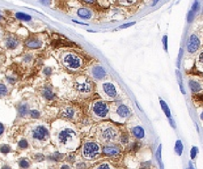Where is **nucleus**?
Segmentation results:
<instances>
[{
	"instance_id": "1",
	"label": "nucleus",
	"mask_w": 203,
	"mask_h": 169,
	"mask_svg": "<svg viewBox=\"0 0 203 169\" xmlns=\"http://www.w3.org/2000/svg\"><path fill=\"white\" fill-rule=\"evenodd\" d=\"M58 58L60 65L66 72L73 75L84 73L87 67L95 61L87 52L76 44L63 48Z\"/></svg>"
},
{
	"instance_id": "2",
	"label": "nucleus",
	"mask_w": 203,
	"mask_h": 169,
	"mask_svg": "<svg viewBox=\"0 0 203 169\" xmlns=\"http://www.w3.org/2000/svg\"><path fill=\"white\" fill-rule=\"evenodd\" d=\"M72 89L80 98H87L96 91V83L86 73H82L73 75Z\"/></svg>"
},
{
	"instance_id": "3",
	"label": "nucleus",
	"mask_w": 203,
	"mask_h": 169,
	"mask_svg": "<svg viewBox=\"0 0 203 169\" xmlns=\"http://www.w3.org/2000/svg\"><path fill=\"white\" fill-rule=\"evenodd\" d=\"M203 46V25L198 26L191 32L187 42L186 58L194 59Z\"/></svg>"
},
{
	"instance_id": "4",
	"label": "nucleus",
	"mask_w": 203,
	"mask_h": 169,
	"mask_svg": "<svg viewBox=\"0 0 203 169\" xmlns=\"http://www.w3.org/2000/svg\"><path fill=\"white\" fill-rule=\"evenodd\" d=\"M96 91L105 101L118 100L120 97L119 87L113 82L106 79L96 83Z\"/></svg>"
},
{
	"instance_id": "5",
	"label": "nucleus",
	"mask_w": 203,
	"mask_h": 169,
	"mask_svg": "<svg viewBox=\"0 0 203 169\" xmlns=\"http://www.w3.org/2000/svg\"><path fill=\"white\" fill-rule=\"evenodd\" d=\"M91 113L97 119L108 118L110 114V106L103 99L95 100L91 104Z\"/></svg>"
},
{
	"instance_id": "6",
	"label": "nucleus",
	"mask_w": 203,
	"mask_h": 169,
	"mask_svg": "<svg viewBox=\"0 0 203 169\" xmlns=\"http://www.w3.org/2000/svg\"><path fill=\"white\" fill-rule=\"evenodd\" d=\"M99 136L101 141L108 144L116 142L120 138L118 130L111 125H106L101 127L99 129Z\"/></svg>"
},
{
	"instance_id": "7",
	"label": "nucleus",
	"mask_w": 203,
	"mask_h": 169,
	"mask_svg": "<svg viewBox=\"0 0 203 169\" xmlns=\"http://www.w3.org/2000/svg\"><path fill=\"white\" fill-rule=\"evenodd\" d=\"M97 61H95L87 67L85 70V73L90 77L94 81L95 83L99 81H102L107 78L108 73L106 72V69L101 65L95 63Z\"/></svg>"
},
{
	"instance_id": "8",
	"label": "nucleus",
	"mask_w": 203,
	"mask_h": 169,
	"mask_svg": "<svg viewBox=\"0 0 203 169\" xmlns=\"http://www.w3.org/2000/svg\"><path fill=\"white\" fill-rule=\"evenodd\" d=\"M188 85L191 93L196 97H201L203 94V79L197 74L188 72L187 75Z\"/></svg>"
},
{
	"instance_id": "9",
	"label": "nucleus",
	"mask_w": 203,
	"mask_h": 169,
	"mask_svg": "<svg viewBox=\"0 0 203 169\" xmlns=\"http://www.w3.org/2000/svg\"><path fill=\"white\" fill-rule=\"evenodd\" d=\"M101 153V147L97 143L87 142L84 143L82 148L83 157L87 160H94Z\"/></svg>"
},
{
	"instance_id": "10",
	"label": "nucleus",
	"mask_w": 203,
	"mask_h": 169,
	"mask_svg": "<svg viewBox=\"0 0 203 169\" xmlns=\"http://www.w3.org/2000/svg\"><path fill=\"white\" fill-rule=\"evenodd\" d=\"M77 137L76 130L70 127H65L60 130L57 136L58 142L60 145L66 146L73 142Z\"/></svg>"
},
{
	"instance_id": "11",
	"label": "nucleus",
	"mask_w": 203,
	"mask_h": 169,
	"mask_svg": "<svg viewBox=\"0 0 203 169\" xmlns=\"http://www.w3.org/2000/svg\"><path fill=\"white\" fill-rule=\"evenodd\" d=\"M112 112L113 115L118 118L120 122H124L129 119L132 115L130 108L127 104L120 102H116L114 104Z\"/></svg>"
},
{
	"instance_id": "12",
	"label": "nucleus",
	"mask_w": 203,
	"mask_h": 169,
	"mask_svg": "<svg viewBox=\"0 0 203 169\" xmlns=\"http://www.w3.org/2000/svg\"><path fill=\"white\" fill-rule=\"evenodd\" d=\"M31 137L34 140L39 142H43L49 137V131L48 128L43 125L34 126L31 129Z\"/></svg>"
},
{
	"instance_id": "13",
	"label": "nucleus",
	"mask_w": 203,
	"mask_h": 169,
	"mask_svg": "<svg viewBox=\"0 0 203 169\" xmlns=\"http://www.w3.org/2000/svg\"><path fill=\"white\" fill-rule=\"evenodd\" d=\"M75 15L83 20H91L94 18L95 12L90 7L82 5L78 7L74 11Z\"/></svg>"
},
{
	"instance_id": "14",
	"label": "nucleus",
	"mask_w": 203,
	"mask_h": 169,
	"mask_svg": "<svg viewBox=\"0 0 203 169\" xmlns=\"http://www.w3.org/2000/svg\"><path fill=\"white\" fill-rule=\"evenodd\" d=\"M25 44L29 50H38L43 46L44 41L41 37L37 36V35H32L25 40Z\"/></svg>"
},
{
	"instance_id": "15",
	"label": "nucleus",
	"mask_w": 203,
	"mask_h": 169,
	"mask_svg": "<svg viewBox=\"0 0 203 169\" xmlns=\"http://www.w3.org/2000/svg\"><path fill=\"white\" fill-rule=\"evenodd\" d=\"M41 96L44 99L48 101L54 100L57 97V94L54 90V88L49 83H46L41 87Z\"/></svg>"
},
{
	"instance_id": "16",
	"label": "nucleus",
	"mask_w": 203,
	"mask_h": 169,
	"mask_svg": "<svg viewBox=\"0 0 203 169\" xmlns=\"http://www.w3.org/2000/svg\"><path fill=\"white\" fill-rule=\"evenodd\" d=\"M194 60L193 68L189 72L203 73V46L196 55Z\"/></svg>"
},
{
	"instance_id": "17",
	"label": "nucleus",
	"mask_w": 203,
	"mask_h": 169,
	"mask_svg": "<svg viewBox=\"0 0 203 169\" xmlns=\"http://www.w3.org/2000/svg\"><path fill=\"white\" fill-rule=\"evenodd\" d=\"M3 44H4L5 48L8 49V50H15L20 45V40L15 36L10 34L5 38L4 41H3Z\"/></svg>"
},
{
	"instance_id": "18",
	"label": "nucleus",
	"mask_w": 203,
	"mask_h": 169,
	"mask_svg": "<svg viewBox=\"0 0 203 169\" xmlns=\"http://www.w3.org/2000/svg\"><path fill=\"white\" fill-rule=\"evenodd\" d=\"M103 153L106 156H116L120 153V149L118 146L109 144V145L103 147Z\"/></svg>"
},
{
	"instance_id": "19",
	"label": "nucleus",
	"mask_w": 203,
	"mask_h": 169,
	"mask_svg": "<svg viewBox=\"0 0 203 169\" xmlns=\"http://www.w3.org/2000/svg\"><path fill=\"white\" fill-rule=\"evenodd\" d=\"M76 114V109L72 106H67L61 112V116L67 120H73Z\"/></svg>"
},
{
	"instance_id": "20",
	"label": "nucleus",
	"mask_w": 203,
	"mask_h": 169,
	"mask_svg": "<svg viewBox=\"0 0 203 169\" xmlns=\"http://www.w3.org/2000/svg\"><path fill=\"white\" fill-rule=\"evenodd\" d=\"M31 109L29 108V105L27 103H22L17 108V112L18 115L21 118H24L30 113Z\"/></svg>"
},
{
	"instance_id": "21",
	"label": "nucleus",
	"mask_w": 203,
	"mask_h": 169,
	"mask_svg": "<svg viewBox=\"0 0 203 169\" xmlns=\"http://www.w3.org/2000/svg\"><path fill=\"white\" fill-rule=\"evenodd\" d=\"M133 136L137 139H143L145 136V130L140 126H136L132 129L131 131Z\"/></svg>"
},
{
	"instance_id": "22",
	"label": "nucleus",
	"mask_w": 203,
	"mask_h": 169,
	"mask_svg": "<svg viewBox=\"0 0 203 169\" xmlns=\"http://www.w3.org/2000/svg\"><path fill=\"white\" fill-rule=\"evenodd\" d=\"M184 151V145L183 142L181 139H177L175 146H174V151L177 156H182Z\"/></svg>"
},
{
	"instance_id": "23",
	"label": "nucleus",
	"mask_w": 203,
	"mask_h": 169,
	"mask_svg": "<svg viewBox=\"0 0 203 169\" xmlns=\"http://www.w3.org/2000/svg\"><path fill=\"white\" fill-rule=\"evenodd\" d=\"M34 60V55L33 53L27 52L26 54L23 55L21 57V62H22L25 65H30L33 63Z\"/></svg>"
},
{
	"instance_id": "24",
	"label": "nucleus",
	"mask_w": 203,
	"mask_h": 169,
	"mask_svg": "<svg viewBox=\"0 0 203 169\" xmlns=\"http://www.w3.org/2000/svg\"><path fill=\"white\" fill-rule=\"evenodd\" d=\"M159 103H160V105H161V107H162V110L163 112H164V114L166 116V117L169 119L171 118H172V114H171V111H170V109L168 107V105H167V104L165 103V102L161 99V98H160L159 99Z\"/></svg>"
},
{
	"instance_id": "25",
	"label": "nucleus",
	"mask_w": 203,
	"mask_h": 169,
	"mask_svg": "<svg viewBox=\"0 0 203 169\" xmlns=\"http://www.w3.org/2000/svg\"><path fill=\"white\" fill-rule=\"evenodd\" d=\"M162 144H159L158 147V149L156 151V158L160 169H164V166H163V163H162Z\"/></svg>"
},
{
	"instance_id": "26",
	"label": "nucleus",
	"mask_w": 203,
	"mask_h": 169,
	"mask_svg": "<svg viewBox=\"0 0 203 169\" xmlns=\"http://www.w3.org/2000/svg\"><path fill=\"white\" fill-rule=\"evenodd\" d=\"M64 158H65L64 154L60 153L58 152H55L54 153H52L48 157L49 160H51L52 161H54V162L62 161Z\"/></svg>"
},
{
	"instance_id": "27",
	"label": "nucleus",
	"mask_w": 203,
	"mask_h": 169,
	"mask_svg": "<svg viewBox=\"0 0 203 169\" xmlns=\"http://www.w3.org/2000/svg\"><path fill=\"white\" fill-rule=\"evenodd\" d=\"M141 143L139 142H132L128 145V150L130 153H136L140 149Z\"/></svg>"
},
{
	"instance_id": "28",
	"label": "nucleus",
	"mask_w": 203,
	"mask_h": 169,
	"mask_svg": "<svg viewBox=\"0 0 203 169\" xmlns=\"http://www.w3.org/2000/svg\"><path fill=\"white\" fill-rule=\"evenodd\" d=\"M15 17L17 19L25 21V22H28V21H32V17L31 15L22 12H17L15 13Z\"/></svg>"
},
{
	"instance_id": "29",
	"label": "nucleus",
	"mask_w": 203,
	"mask_h": 169,
	"mask_svg": "<svg viewBox=\"0 0 203 169\" xmlns=\"http://www.w3.org/2000/svg\"><path fill=\"white\" fill-rule=\"evenodd\" d=\"M9 93V89L5 83L0 82V98L5 97Z\"/></svg>"
},
{
	"instance_id": "30",
	"label": "nucleus",
	"mask_w": 203,
	"mask_h": 169,
	"mask_svg": "<svg viewBox=\"0 0 203 169\" xmlns=\"http://www.w3.org/2000/svg\"><path fill=\"white\" fill-rule=\"evenodd\" d=\"M5 80L8 84H14L17 81V77L13 73L8 74V75H7L5 77Z\"/></svg>"
},
{
	"instance_id": "31",
	"label": "nucleus",
	"mask_w": 203,
	"mask_h": 169,
	"mask_svg": "<svg viewBox=\"0 0 203 169\" xmlns=\"http://www.w3.org/2000/svg\"><path fill=\"white\" fill-rule=\"evenodd\" d=\"M53 72H54V69L51 66H45L42 71V75L45 77H50L52 75Z\"/></svg>"
},
{
	"instance_id": "32",
	"label": "nucleus",
	"mask_w": 203,
	"mask_h": 169,
	"mask_svg": "<svg viewBox=\"0 0 203 169\" xmlns=\"http://www.w3.org/2000/svg\"><path fill=\"white\" fill-rule=\"evenodd\" d=\"M19 165L21 168L28 169L31 166V163L27 158H21L19 162Z\"/></svg>"
},
{
	"instance_id": "33",
	"label": "nucleus",
	"mask_w": 203,
	"mask_h": 169,
	"mask_svg": "<svg viewBox=\"0 0 203 169\" xmlns=\"http://www.w3.org/2000/svg\"><path fill=\"white\" fill-rule=\"evenodd\" d=\"M138 0H116V2L119 5L123 6H130L134 5L135 3H137Z\"/></svg>"
},
{
	"instance_id": "34",
	"label": "nucleus",
	"mask_w": 203,
	"mask_h": 169,
	"mask_svg": "<svg viewBox=\"0 0 203 169\" xmlns=\"http://www.w3.org/2000/svg\"><path fill=\"white\" fill-rule=\"evenodd\" d=\"M199 153L198 148L197 146H193L190 150V158L192 161H195Z\"/></svg>"
},
{
	"instance_id": "35",
	"label": "nucleus",
	"mask_w": 203,
	"mask_h": 169,
	"mask_svg": "<svg viewBox=\"0 0 203 169\" xmlns=\"http://www.w3.org/2000/svg\"><path fill=\"white\" fill-rule=\"evenodd\" d=\"M93 169H115L109 163H102L97 165Z\"/></svg>"
},
{
	"instance_id": "36",
	"label": "nucleus",
	"mask_w": 203,
	"mask_h": 169,
	"mask_svg": "<svg viewBox=\"0 0 203 169\" xmlns=\"http://www.w3.org/2000/svg\"><path fill=\"white\" fill-rule=\"evenodd\" d=\"M28 147V143L25 139H21L18 143V147L20 149H26Z\"/></svg>"
},
{
	"instance_id": "37",
	"label": "nucleus",
	"mask_w": 203,
	"mask_h": 169,
	"mask_svg": "<svg viewBox=\"0 0 203 169\" xmlns=\"http://www.w3.org/2000/svg\"><path fill=\"white\" fill-rule=\"evenodd\" d=\"M11 148L8 145H2L1 147H0V152L3 154H8L10 152H11Z\"/></svg>"
},
{
	"instance_id": "38",
	"label": "nucleus",
	"mask_w": 203,
	"mask_h": 169,
	"mask_svg": "<svg viewBox=\"0 0 203 169\" xmlns=\"http://www.w3.org/2000/svg\"><path fill=\"white\" fill-rule=\"evenodd\" d=\"M29 114H30L31 117L32 118L37 119V118H39L41 117L40 111H38V110H36V109H33V110H31Z\"/></svg>"
},
{
	"instance_id": "39",
	"label": "nucleus",
	"mask_w": 203,
	"mask_h": 169,
	"mask_svg": "<svg viewBox=\"0 0 203 169\" xmlns=\"http://www.w3.org/2000/svg\"><path fill=\"white\" fill-rule=\"evenodd\" d=\"M33 158L36 162H42L45 159V157L42 153H36L34 155Z\"/></svg>"
},
{
	"instance_id": "40",
	"label": "nucleus",
	"mask_w": 203,
	"mask_h": 169,
	"mask_svg": "<svg viewBox=\"0 0 203 169\" xmlns=\"http://www.w3.org/2000/svg\"><path fill=\"white\" fill-rule=\"evenodd\" d=\"M120 142L123 144V145H127L129 143V139L127 135L124 134L122 136L120 137Z\"/></svg>"
},
{
	"instance_id": "41",
	"label": "nucleus",
	"mask_w": 203,
	"mask_h": 169,
	"mask_svg": "<svg viewBox=\"0 0 203 169\" xmlns=\"http://www.w3.org/2000/svg\"><path fill=\"white\" fill-rule=\"evenodd\" d=\"M159 1V0H144V2L146 4L150 6L156 5Z\"/></svg>"
},
{
	"instance_id": "42",
	"label": "nucleus",
	"mask_w": 203,
	"mask_h": 169,
	"mask_svg": "<svg viewBox=\"0 0 203 169\" xmlns=\"http://www.w3.org/2000/svg\"><path fill=\"white\" fill-rule=\"evenodd\" d=\"M66 159L70 163H73L75 161H76V155L74 154H70L67 156Z\"/></svg>"
},
{
	"instance_id": "43",
	"label": "nucleus",
	"mask_w": 203,
	"mask_h": 169,
	"mask_svg": "<svg viewBox=\"0 0 203 169\" xmlns=\"http://www.w3.org/2000/svg\"><path fill=\"white\" fill-rule=\"evenodd\" d=\"M76 168L77 169H85L86 168V164L83 162H80V163H76Z\"/></svg>"
},
{
	"instance_id": "44",
	"label": "nucleus",
	"mask_w": 203,
	"mask_h": 169,
	"mask_svg": "<svg viewBox=\"0 0 203 169\" xmlns=\"http://www.w3.org/2000/svg\"><path fill=\"white\" fill-rule=\"evenodd\" d=\"M151 163L149 161L145 162V163L141 164V169H149L150 168Z\"/></svg>"
},
{
	"instance_id": "45",
	"label": "nucleus",
	"mask_w": 203,
	"mask_h": 169,
	"mask_svg": "<svg viewBox=\"0 0 203 169\" xmlns=\"http://www.w3.org/2000/svg\"><path fill=\"white\" fill-rule=\"evenodd\" d=\"M136 23V22H131V23H126V24H123V25H121L119 27L120 29H127V28H129L131 26H133L134 25V24Z\"/></svg>"
},
{
	"instance_id": "46",
	"label": "nucleus",
	"mask_w": 203,
	"mask_h": 169,
	"mask_svg": "<svg viewBox=\"0 0 203 169\" xmlns=\"http://www.w3.org/2000/svg\"><path fill=\"white\" fill-rule=\"evenodd\" d=\"M81 1L87 5H93L97 2V0H81Z\"/></svg>"
},
{
	"instance_id": "47",
	"label": "nucleus",
	"mask_w": 203,
	"mask_h": 169,
	"mask_svg": "<svg viewBox=\"0 0 203 169\" xmlns=\"http://www.w3.org/2000/svg\"><path fill=\"white\" fill-rule=\"evenodd\" d=\"M38 1L46 6H50L52 3V0H38Z\"/></svg>"
},
{
	"instance_id": "48",
	"label": "nucleus",
	"mask_w": 203,
	"mask_h": 169,
	"mask_svg": "<svg viewBox=\"0 0 203 169\" xmlns=\"http://www.w3.org/2000/svg\"><path fill=\"white\" fill-rule=\"evenodd\" d=\"M5 54H3V52L2 51L0 50V65L3 64V63L5 62Z\"/></svg>"
},
{
	"instance_id": "49",
	"label": "nucleus",
	"mask_w": 203,
	"mask_h": 169,
	"mask_svg": "<svg viewBox=\"0 0 203 169\" xmlns=\"http://www.w3.org/2000/svg\"><path fill=\"white\" fill-rule=\"evenodd\" d=\"M168 120H169V124L170 126L172 127V128L173 129H176V123L175 122V120H174L173 119V118H171L169 119H168Z\"/></svg>"
},
{
	"instance_id": "50",
	"label": "nucleus",
	"mask_w": 203,
	"mask_h": 169,
	"mask_svg": "<svg viewBox=\"0 0 203 169\" xmlns=\"http://www.w3.org/2000/svg\"><path fill=\"white\" fill-rule=\"evenodd\" d=\"M4 131H5V127L2 123L0 122V136H2L3 135V133H4Z\"/></svg>"
},
{
	"instance_id": "51",
	"label": "nucleus",
	"mask_w": 203,
	"mask_h": 169,
	"mask_svg": "<svg viewBox=\"0 0 203 169\" xmlns=\"http://www.w3.org/2000/svg\"><path fill=\"white\" fill-rule=\"evenodd\" d=\"M60 169H72L70 165L67 164H62L60 167Z\"/></svg>"
},
{
	"instance_id": "52",
	"label": "nucleus",
	"mask_w": 203,
	"mask_h": 169,
	"mask_svg": "<svg viewBox=\"0 0 203 169\" xmlns=\"http://www.w3.org/2000/svg\"><path fill=\"white\" fill-rule=\"evenodd\" d=\"M72 21H73V22H74L75 23H77V24H83V25H87V26H89V24H85V23H81V22H79V21H77L72 20Z\"/></svg>"
},
{
	"instance_id": "53",
	"label": "nucleus",
	"mask_w": 203,
	"mask_h": 169,
	"mask_svg": "<svg viewBox=\"0 0 203 169\" xmlns=\"http://www.w3.org/2000/svg\"><path fill=\"white\" fill-rule=\"evenodd\" d=\"M2 169H11V168L8 166V165H4V166L2 168Z\"/></svg>"
},
{
	"instance_id": "54",
	"label": "nucleus",
	"mask_w": 203,
	"mask_h": 169,
	"mask_svg": "<svg viewBox=\"0 0 203 169\" xmlns=\"http://www.w3.org/2000/svg\"><path fill=\"white\" fill-rule=\"evenodd\" d=\"M200 119H201V121H203V109H202V110L201 111V114H200Z\"/></svg>"
},
{
	"instance_id": "55",
	"label": "nucleus",
	"mask_w": 203,
	"mask_h": 169,
	"mask_svg": "<svg viewBox=\"0 0 203 169\" xmlns=\"http://www.w3.org/2000/svg\"><path fill=\"white\" fill-rule=\"evenodd\" d=\"M189 165H190V166H189V168H190V169H195L194 168H193V165H192L191 164V162H189Z\"/></svg>"
},
{
	"instance_id": "56",
	"label": "nucleus",
	"mask_w": 203,
	"mask_h": 169,
	"mask_svg": "<svg viewBox=\"0 0 203 169\" xmlns=\"http://www.w3.org/2000/svg\"><path fill=\"white\" fill-rule=\"evenodd\" d=\"M196 128H197V132H199V129H198V125H197V124H196Z\"/></svg>"
},
{
	"instance_id": "57",
	"label": "nucleus",
	"mask_w": 203,
	"mask_h": 169,
	"mask_svg": "<svg viewBox=\"0 0 203 169\" xmlns=\"http://www.w3.org/2000/svg\"><path fill=\"white\" fill-rule=\"evenodd\" d=\"M2 19V14L1 13V12H0V21H1Z\"/></svg>"
},
{
	"instance_id": "58",
	"label": "nucleus",
	"mask_w": 203,
	"mask_h": 169,
	"mask_svg": "<svg viewBox=\"0 0 203 169\" xmlns=\"http://www.w3.org/2000/svg\"><path fill=\"white\" fill-rule=\"evenodd\" d=\"M2 38V31H1V29H0V38Z\"/></svg>"
},
{
	"instance_id": "59",
	"label": "nucleus",
	"mask_w": 203,
	"mask_h": 169,
	"mask_svg": "<svg viewBox=\"0 0 203 169\" xmlns=\"http://www.w3.org/2000/svg\"><path fill=\"white\" fill-rule=\"evenodd\" d=\"M89 32H91V33H95V31H94V30H88Z\"/></svg>"
},
{
	"instance_id": "60",
	"label": "nucleus",
	"mask_w": 203,
	"mask_h": 169,
	"mask_svg": "<svg viewBox=\"0 0 203 169\" xmlns=\"http://www.w3.org/2000/svg\"><path fill=\"white\" fill-rule=\"evenodd\" d=\"M186 169H190V168H186Z\"/></svg>"
},
{
	"instance_id": "61",
	"label": "nucleus",
	"mask_w": 203,
	"mask_h": 169,
	"mask_svg": "<svg viewBox=\"0 0 203 169\" xmlns=\"http://www.w3.org/2000/svg\"><path fill=\"white\" fill-rule=\"evenodd\" d=\"M202 14H203V9H202Z\"/></svg>"
},
{
	"instance_id": "62",
	"label": "nucleus",
	"mask_w": 203,
	"mask_h": 169,
	"mask_svg": "<svg viewBox=\"0 0 203 169\" xmlns=\"http://www.w3.org/2000/svg\"><path fill=\"white\" fill-rule=\"evenodd\" d=\"M201 97H203V94H202V96H201Z\"/></svg>"
},
{
	"instance_id": "63",
	"label": "nucleus",
	"mask_w": 203,
	"mask_h": 169,
	"mask_svg": "<svg viewBox=\"0 0 203 169\" xmlns=\"http://www.w3.org/2000/svg\"><path fill=\"white\" fill-rule=\"evenodd\" d=\"M50 169H53V168H50Z\"/></svg>"
}]
</instances>
